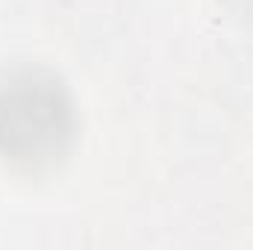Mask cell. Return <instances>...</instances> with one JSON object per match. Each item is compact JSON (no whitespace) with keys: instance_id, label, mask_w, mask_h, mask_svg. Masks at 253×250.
<instances>
[{"instance_id":"2","label":"cell","mask_w":253,"mask_h":250,"mask_svg":"<svg viewBox=\"0 0 253 250\" xmlns=\"http://www.w3.org/2000/svg\"><path fill=\"white\" fill-rule=\"evenodd\" d=\"M239 3H253V0H239Z\"/></svg>"},{"instance_id":"1","label":"cell","mask_w":253,"mask_h":250,"mask_svg":"<svg viewBox=\"0 0 253 250\" xmlns=\"http://www.w3.org/2000/svg\"><path fill=\"white\" fill-rule=\"evenodd\" d=\"M74 106L65 85L27 71L0 85V159L24 174L50 171L74 141Z\"/></svg>"}]
</instances>
